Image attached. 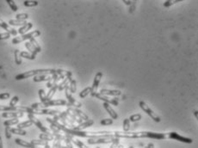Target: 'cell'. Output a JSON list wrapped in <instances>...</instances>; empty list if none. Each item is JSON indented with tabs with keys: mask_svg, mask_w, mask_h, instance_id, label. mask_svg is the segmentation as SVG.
<instances>
[{
	"mask_svg": "<svg viewBox=\"0 0 198 148\" xmlns=\"http://www.w3.org/2000/svg\"><path fill=\"white\" fill-rule=\"evenodd\" d=\"M114 136L117 138H126V139H139V138H149L155 140H167L166 133H155L149 131H140V132H129V131H114Z\"/></svg>",
	"mask_w": 198,
	"mask_h": 148,
	"instance_id": "1",
	"label": "cell"
},
{
	"mask_svg": "<svg viewBox=\"0 0 198 148\" xmlns=\"http://www.w3.org/2000/svg\"><path fill=\"white\" fill-rule=\"evenodd\" d=\"M57 70L56 69H35V70H31V71H28L25 72L18 74L16 76V80H22L30 78V77H34L35 75H39V74H54L56 73Z\"/></svg>",
	"mask_w": 198,
	"mask_h": 148,
	"instance_id": "2",
	"label": "cell"
},
{
	"mask_svg": "<svg viewBox=\"0 0 198 148\" xmlns=\"http://www.w3.org/2000/svg\"><path fill=\"white\" fill-rule=\"evenodd\" d=\"M87 143L90 145H96V144H108V143H119L120 138L116 137H97L88 138Z\"/></svg>",
	"mask_w": 198,
	"mask_h": 148,
	"instance_id": "3",
	"label": "cell"
},
{
	"mask_svg": "<svg viewBox=\"0 0 198 148\" xmlns=\"http://www.w3.org/2000/svg\"><path fill=\"white\" fill-rule=\"evenodd\" d=\"M139 105L140 107V109H142V110L144 111L145 113L147 115V116H149L151 117V119H153V121L155 122H160L161 119L160 117L157 114H156L154 111L152 109H151L149 106L147 105L145 102L143 101H140L139 103Z\"/></svg>",
	"mask_w": 198,
	"mask_h": 148,
	"instance_id": "4",
	"label": "cell"
},
{
	"mask_svg": "<svg viewBox=\"0 0 198 148\" xmlns=\"http://www.w3.org/2000/svg\"><path fill=\"white\" fill-rule=\"evenodd\" d=\"M41 35V31L40 30H35V31L31 32V33H29V34H24V35H22V36H18L14 38L12 40V43L13 44H18V43L22 42H24V41H27L29 40L30 38H35Z\"/></svg>",
	"mask_w": 198,
	"mask_h": 148,
	"instance_id": "5",
	"label": "cell"
},
{
	"mask_svg": "<svg viewBox=\"0 0 198 148\" xmlns=\"http://www.w3.org/2000/svg\"><path fill=\"white\" fill-rule=\"evenodd\" d=\"M90 94H91L92 97L97 98L98 100L105 102V103H108L112 104V105L118 106V98H109V97L107 96L102 95V94H101V93H97V92H95V93H90Z\"/></svg>",
	"mask_w": 198,
	"mask_h": 148,
	"instance_id": "6",
	"label": "cell"
},
{
	"mask_svg": "<svg viewBox=\"0 0 198 148\" xmlns=\"http://www.w3.org/2000/svg\"><path fill=\"white\" fill-rule=\"evenodd\" d=\"M166 138H167V140H168V139H170V140H177V141L187 143V144H190V143L193 142L192 139L181 136L180 134H178V133L176 132L166 133Z\"/></svg>",
	"mask_w": 198,
	"mask_h": 148,
	"instance_id": "7",
	"label": "cell"
},
{
	"mask_svg": "<svg viewBox=\"0 0 198 148\" xmlns=\"http://www.w3.org/2000/svg\"><path fill=\"white\" fill-rule=\"evenodd\" d=\"M65 97H66V99L68 100L69 102V103L72 106H73V107H76V108H81V106H82V103H79V101H77L72 96V92L70 91L69 90V86L67 85L65 88Z\"/></svg>",
	"mask_w": 198,
	"mask_h": 148,
	"instance_id": "8",
	"label": "cell"
},
{
	"mask_svg": "<svg viewBox=\"0 0 198 148\" xmlns=\"http://www.w3.org/2000/svg\"><path fill=\"white\" fill-rule=\"evenodd\" d=\"M28 118L33 122V124H35L36 127L43 133H50V131L48 130V128L46 127H44L42 125V123L40 122L39 120H38L36 117L35 116V115L34 114H28Z\"/></svg>",
	"mask_w": 198,
	"mask_h": 148,
	"instance_id": "9",
	"label": "cell"
},
{
	"mask_svg": "<svg viewBox=\"0 0 198 148\" xmlns=\"http://www.w3.org/2000/svg\"><path fill=\"white\" fill-rule=\"evenodd\" d=\"M67 109L70 110L72 114H74L76 116H78L79 118H80L82 120H84V121H86V120H88L89 119V117L88 116L85 114L84 112L82 110H80L79 108H76V107H73V106H70L67 108Z\"/></svg>",
	"mask_w": 198,
	"mask_h": 148,
	"instance_id": "10",
	"label": "cell"
},
{
	"mask_svg": "<svg viewBox=\"0 0 198 148\" xmlns=\"http://www.w3.org/2000/svg\"><path fill=\"white\" fill-rule=\"evenodd\" d=\"M102 78V73L101 72H96V74L95 75V78H94V80H93L92 86H91V93L97 92V89H98V87H99V85H100V82H101Z\"/></svg>",
	"mask_w": 198,
	"mask_h": 148,
	"instance_id": "11",
	"label": "cell"
},
{
	"mask_svg": "<svg viewBox=\"0 0 198 148\" xmlns=\"http://www.w3.org/2000/svg\"><path fill=\"white\" fill-rule=\"evenodd\" d=\"M24 113L21 111H5L2 114L4 118H20L23 116Z\"/></svg>",
	"mask_w": 198,
	"mask_h": 148,
	"instance_id": "12",
	"label": "cell"
},
{
	"mask_svg": "<svg viewBox=\"0 0 198 148\" xmlns=\"http://www.w3.org/2000/svg\"><path fill=\"white\" fill-rule=\"evenodd\" d=\"M59 113V110L55 109H48L47 108L45 109H35V115H49V116H55Z\"/></svg>",
	"mask_w": 198,
	"mask_h": 148,
	"instance_id": "13",
	"label": "cell"
},
{
	"mask_svg": "<svg viewBox=\"0 0 198 148\" xmlns=\"http://www.w3.org/2000/svg\"><path fill=\"white\" fill-rule=\"evenodd\" d=\"M93 124H94V121L91 120V119H88V120H86V122H83L79 123V124H78V126H75L72 129H75V130H84V129H86L87 127L92 126Z\"/></svg>",
	"mask_w": 198,
	"mask_h": 148,
	"instance_id": "14",
	"label": "cell"
},
{
	"mask_svg": "<svg viewBox=\"0 0 198 148\" xmlns=\"http://www.w3.org/2000/svg\"><path fill=\"white\" fill-rule=\"evenodd\" d=\"M35 78L33 79L34 82H44V81H49L50 79H52L53 76L52 74H39V75H35L34 76Z\"/></svg>",
	"mask_w": 198,
	"mask_h": 148,
	"instance_id": "15",
	"label": "cell"
},
{
	"mask_svg": "<svg viewBox=\"0 0 198 148\" xmlns=\"http://www.w3.org/2000/svg\"><path fill=\"white\" fill-rule=\"evenodd\" d=\"M103 108L106 109V111L108 112V114L110 116V117L112 118L113 120H116V119H118L117 113L113 109V108L109 105V103H105V102H104V103H103Z\"/></svg>",
	"mask_w": 198,
	"mask_h": 148,
	"instance_id": "16",
	"label": "cell"
},
{
	"mask_svg": "<svg viewBox=\"0 0 198 148\" xmlns=\"http://www.w3.org/2000/svg\"><path fill=\"white\" fill-rule=\"evenodd\" d=\"M0 27H1V28H3L5 30H6V32L10 33V34H11V35H17V33H18V32L16 31V29H14L11 28V27L7 24V22H5L4 21V20H2L1 18H0Z\"/></svg>",
	"mask_w": 198,
	"mask_h": 148,
	"instance_id": "17",
	"label": "cell"
},
{
	"mask_svg": "<svg viewBox=\"0 0 198 148\" xmlns=\"http://www.w3.org/2000/svg\"><path fill=\"white\" fill-rule=\"evenodd\" d=\"M100 93L105 96H118L122 95V91L118 90H109V89H102L100 90Z\"/></svg>",
	"mask_w": 198,
	"mask_h": 148,
	"instance_id": "18",
	"label": "cell"
},
{
	"mask_svg": "<svg viewBox=\"0 0 198 148\" xmlns=\"http://www.w3.org/2000/svg\"><path fill=\"white\" fill-rule=\"evenodd\" d=\"M72 79V75L66 76L64 79H63V81H62L59 85H58V90H59V91H62L63 90H65V88L69 85L70 81Z\"/></svg>",
	"mask_w": 198,
	"mask_h": 148,
	"instance_id": "19",
	"label": "cell"
},
{
	"mask_svg": "<svg viewBox=\"0 0 198 148\" xmlns=\"http://www.w3.org/2000/svg\"><path fill=\"white\" fill-rule=\"evenodd\" d=\"M15 142L17 144V145H19V146H24V147H29V148H34L35 147V146H34L33 144L29 142H27V141H25V140H22L21 139H16L15 140Z\"/></svg>",
	"mask_w": 198,
	"mask_h": 148,
	"instance_id": "20",
	"label": "cell"
},
{
	"mask_svg": "<svg viewBox=\"0 0 198 148\" xmlns=\"http://www.w3.org/2000/svg\"><path fill=\"white\" fill-rule=\"evenodd\" d=\"M33 27V23L32 22H26L24 25H22V27H21L18 30V33L20 35H24L26 32H28L31 28Z\"/></svg>",
	"mask_w": 198,
	"mask_h": 148,
	"instance_id": "21",
	"label": "cell"
},
{
	"mask_svg": "<svg viewBox=\"0 0 198 148\" xmlns=\"http://www.w3.org/2000/svg\"><path fill=\"white\" fill-rule=\"evenodd\" d=\"M39 138L41 140H47V141H51V140H54V137L53 135V133H41L39 135Z\"/></svg>",
	"mask_w": 198,
	"mask_h": 148,
	"instance_id": "22",
	"label": "cell"
},
{
	"mask_svg": "<svg viewBox=\"0 0 198 148\" xmlns=\"http://www.w3.org/2000/svg\"><path fill=\"white\" fill-rule=\"evenodd\" d=\"M58 90V84H56V85H54V86H52L51 88H50V90L48 91V93L46 95V97H47V100H51L52 98H53V96L55 94V92L57 91Z\"/></svg>",
	"mask_w": 198,
	"mask_h": 148,
	"instance_id": "23",
	"label": "cell"
},
{
	"mask_svg": "<svg viewBox=\"0 0 198 148\" xmlns=\"http://www.w3.org/2000/svg\"><path fill=\"white\" fill-rule=\"evenodd\" d=\"M48 141H47V140H32L31 141H30V143L31 144H33L34 146H44L45 147L47 148H49L50 147V146L48 144Z\"/></svg>",
	"mask_w": 198,
	"mask_h": 148,
	"instance_id": "24",
	"label": "cell"
},
{
	"mask_svg": "<svg viewBox=\"0 0 198 148\" xmlns=\"http://www.w3.org/2000/svg\"><path fill=\"white\" fill-rule=\"evenodd\" d=\"M29 42L31 43L32 47L37 53H41V52H42V48H41V46L39 45V43L36 42L35 38H34V37H33V38H30V39H29Z\"/></svg>",
	"mask_w": 198,
	"mask_h": 148,
	"instance_id": "25",
	"label": "cell"
},
{
	"mask_svg": "<svg viewBox=\"0 0 198 148\" xmlns=\"http://www.w3.org/2000/svg\"><path fill=\"white\" fill-rule=\"evenodd\" d=\"M11 133H14V134H18V135H22V136H24L26 135L27 132L25 130H23L22 128H11Z\"/></svg>",
	"mask_w": 198,
	"mask_h": 148,
	"instance_id": "26",
	"label": "cell"
},
{
	"mask_svg": "<svg viewBox=\"0 0 198 148\" xmlns=\"http://www.w3.org/2000/svg\"><path fill=\"white\" fill-rule=\"evenodd\" d=\"M27 22H25V20H10L9 21V24L13 25V26H22L26 23Z\"/></svg>",
	"mask_w": 198,
	"mask_h": 148,
	"instance_id": "27",
	"label": "cell"
},
{
	"mask_svg": "<svg viewBox=\"0 0 198 148\" xmlns=\"http://www.w3.org/2000/svg\"><path fill=\"white\" fill-rule=\"evenodd\" d=\"M39 2L36 0H25L23 2V5L26 6V7H35V6H37Z\"/></svg>",
	"mask_w": 198,
	"mask_h": 148,
	"instance_id": "28",
	"label": "cell"
},
{
	"mask_svg": "<svg viewBox=\"0 0 198 148\" xmlns=\"http://www.w3.org/2000/svg\"><path fill=\"white\" fill-rule=\"evenodd\" d=\"M91 92V87H87V88H86V89H84L82 91H80V93L79 94V96L80 98H86V96L89 95Z\"/></svg>",
	"mask_w": 198,
	"mask_h": 148,
	"instance_id": "29",
	"label": "cell"
},
{
	"mask_svg": "<svg viewBox=\"0 0 198 148\" xmlns=\"http://www.w3.org/2000/svg\"><path fill=\"white\" fill-rule=\"evenodd\" d=\"M17 123H19V120L18 118H11L8 121H5L4 122V125L5 126H13V125H16Z\"/></svg>",
	"mask_w": 198,
	"mask_h": 148,
	"instance_id": "30",
	"label": "cell"
},
{
	"mask_svg": "<svg viewBox=\"0 0 198 148\" xmlns=\"http://www.w3.org/2000/svg\"><path fill=\"white\" fill-rule=\"evenodd\" d=\"M69 90L72 93H75L77 91V82L75 79H72L70 81L69 83Z\"/></svg>",
	"mask_w": 198,
	"mask_h": 148,
	"instance_id": "31",
	"label": "cell"
},
{
	"mask_svg": "<svg viewBox=\"0 0 198 148\" xmlns=\"http://www.w3.org/2000/svg\"><path fill=\"white\" fill-rule=\"evenodd\" d=\"M33 122L29 120V121H26V122H21V123H17V127L18 128H25V127H29L30 126H32Z\"/></svg>",
	"mask_w": 198,
	"mask_h": 148,
	"instance_id": "32",
	"label": "cell"
},
{
	"mask_svg": "<svg viewBox=\"0 0 198 148\" xmlns=\"http://www.w3.org/2000/svg\"><path fill=\"white\" fill-rule=\"evenodd\" d=\"M20 56H21V57H22V58L30 59V60H33V59H35V56H34L33 54L28 53V52H25V51H23V52H20Z\"/></svg>",
	"mask_w": 198,
	"mask_h": 148,
	"instance_id": "33",
	"label": "cell"
},
{
	"mask_svg": "<svg viewBox=\"0 0 198 148\" xmlns=\"http://www.w3.org/2000/svg\"><path fill=\"white\" fill-rule=\"evenodd\" d=\"M25 47L27 48L28 50L29 51V53L33 54L34 56H36V54H37V52L34 49V48L32 47V45H31V43L29 42H25Z\"/></svg>",
	"mask_w": 198,
	"mask_h": 148,
	"instance_id": "34",
	"label": "cell"
},
{
	"mask_svg": "<svg viewBox=\"0 0 198 148\" xmlns=\"http://www.w3.org/2000/svg\"><path fill=\"white\" fill-rule=\"evenodd\" d=\"M141 119H142V116L140 114H134V115L130 116V117H129V121L132 122H139Z\"/></svg>",
	"mask_w": 198,
	"mask_h": 148,
	"instance_id": "35",
	"label": "cell"
},
{
	"mask_svg": "<svg viewBox=\"0 0 198 148\" xmlns=\"http://www.w3.org/2000/svg\"><path fill=\"white\" fill-rule=\"evenodd\" d=\"M182 1H183V0H166V2L164 3V7L168 8V7L173 5H175V4H177V3L182 2Z\"/></svg>",
	"mask_w": 198,
	"mask_h": 148,
	"instance_id": "36",
	"label": "cell"
},
{
	"mask_svg": "<svg viewBox=\"0 0 198 148\" xmlns=\"http://www.w3.org/2000/svg\"><path fill=\"white\" fill-rule=\"evenodd\" d=\"M71 141L72 142V144L73 145H75V146H77L78 147H83V148H86L87 147L86 145L84 144L83 142H81L79 140H76V139H74V137L72 138V140H71Z\"/></svg>",
	"mask_w": 198,
	"mask_h": 148,
	"instance_id": "37",
	"label": "cell"
},
{
	"mask_svg": "<svg viewBox=\"0 0 198 148\" xmlns=\"http://www.w3.org/2000/svg\"><path fill=\"white\" fill-rule=\"evenodd\" d=\"M15 62L16 65H21L22 64V57L20 56V51L18 49L15 50Z\"/></svg>",
	"mask_w": 198,
	"mask_h": 148,
	"instance_id": "38",
	"label": "cell"
},
{
	"mask_svg": "<svg viewBox=\"0 0 198 148\" xmlns=\"http://www.w3.org/2000/svg\"><path fill=\"white\" fill-rule=\"evenodd\" d=\"M122 129L123 131H129V129H130V121H129V118L124 119L122 124Z\"/></svg>",
	"mask_w": 198,
	"mask_h": 148,
	"instance_id": "39",
	"label": "cell"
},
{
	"mask_svg": "<svg viewBox=\"0 0 198 148\" xmlns=\"http://www.w3.org/2000/svg\"><path fill=\"white\" fill-rule=\"evenodd\" d=\"M38 94H39V97H40V99H41V102L42 103H45V102H47V97H46V93H45V91L43 89H40L39 91H38Z\"/></svg>",
	"mask_w": 198,
	"mask_h": 148,
	"instance_id": "40",
	"label": "cell"
},
{
	"mask_svg": "<svg viewBox=\"0 0 198 148\" xmlns=\"http://www.w3.org/2000/svg\"><path fill=\"white\" fill-rule=\"evenodd\" d=\"M6 2H7V4L9 5L10 8H11L12 11H17V10H18V7H17V5H16V3L14 2V0H6Z\"/></svg>",
	"mask_w": 198,
	"mask_h": 148,
	"instance_id": "41",
	"label": "cell"
},
{
	"mask_svg": "<svg viewBox=\"0 0 198 148\" xmlns=\"http://www.w3.org/2000/svg\"><path fill=\"white\" fill-rule=\"evenodd\" d=\"M113 119L112 118H107V119H102V121L100 122V124L102 126H109L113 124Z\"/></svg>",
	"mask_w": 198,
	"mask_h": 148,
	"instance_id": "42",
	"label": "cell"
},
{
	"mask_svg": "<svg viewBox=\"0 0 198 148\" xmlns=\"http://www.w3.org/2000/svg\"><path fill=\"white\" fill-rule=\"evenodd\" d=\"M29 18V15L27 13H21V14H17L16 16V19L17 20H26Z\"/></svg>",
	"mask_w": 198,
	"mask_h": 148,
	"instance_id": "43",
	"label": "cell"
},
{
	"mask_svg": "<svg viewBox=\"0 0 198 148\" xmlns=\"http://www.w3.org/2000/svg\"><path fill=\"white\" fill-rule=\"evenodd\" d=\"M18 101H19V97L17 96H13L12 98H11V102H10V103H9V106H12V107H15L16 106V103H18Z\"/></svg>",
	"mask_w": 198,
	"mask_h": 148,
	"instance_id": "44",
	"label": "cell"
},
{
	"mask_svg": "<svg viewBox=\"0 0 198 148\" xmlns=\"http://www.w3.org/2000/svg\"><path fill=\"white\" fill-rule=\"evenodd\" d=\"M137 1H138V0H131L130 10H129V12H130V13H133L134 10H135V8H136V4H137Z\"/></svg>",
	"mask_w": 198,
	"mask_h": 148,
	"instance_id": "45",
	"label": "cell"
},
{
	"mask_svg": "<svg viewBox=\"0 0 198 148\" xmlns=\"http://www.w3.org/2000/svg\"><path fill=\"white\" fill-rule=\"evenodd\" d=\"M11 37V34L5 32V33H0V40H7Z\"/></svg>",
	"mask_w": 198,
	"mask_h": 148,
	"instance_id": "46",
	"label": "cell"
},
{
	"mask_svg": "<svg viewBox=\"0 0 198 148\" xmlns=\"http://www.w3.org/2000/svg\"><path fill=\"white\" fill-rule=\"evenodd\" d=\"M5 137L8 140H10L11 138V132L10 126H5Z\"/></svg>",
	"mask_w": 198,
	"mask_h": 148,
	"instance_id": "47",
	"label": "cell"
},
{
	"mask_svg": "<svg viewBox=\"0 0 198 148\" xmlns=\"http://www.w3.org/2000/svg\"><path fill=\"white\" fill-rule=\"evenodd\" d=\"M10 93H2L0 94V100H6V99H9L10 98Z\"/></svg>",
	"mask_w": 198,
	"mask_h": 148,
	"instance_id": "48",
	"label": "cell"
},
{
	"mask_svg": "<svg viewBox=\"0 0 198 148\" xmlns=\"http://www.w3.org/2000/svg\"><path fill=\"white\" fill-rule=\"evenodd\" d=\"M56 141L54 143V147H62V145H61V143H60V140H55Z\"/></svg>",
	"mask_w": 198,
	"mask_h": 148,
	"instance_id": "49",
	"label": "cell"
},
{
	"mask_svg": "<svg viewBox=\"0 0 198 148\" xmlns=\"http://www.w3.org/2000/svg\"><path fill=\"white\" fill-rule=\"evenodd\" d=\"M122 2H124V4L126 5L130 6V5H131V0H122Z\"/></svg>",
	"mask_w": 198,
	"mask_h": 148,
	"instance_id": "50",
	"label": "cell"
},
{
	"mask_svg": "<svg viewBox=\"0 0 198 148\" xmlns=\"http://www.w3.org/2000/svg\"><path fill=\"white\" fill-rule=\"evenodd\" d=\"M194 115H195L196 118H198V111L197 110L194 111Z\"/></svg>",
	"mask_w": 198,
	"mask_h": 148,
	"instance_id": "51",
	"label": "cell"
},
{
	"mask_svg": "<svg viewBox=\"0 0 198 148\" xmlns=\"http://www.w3.org/2000/svg\"><path fill=\"white\" fill-rule=\"evenodd\" d=\"M146 147H150V148H153V147H154V145H153V144H148V145H147V146H146Z\"/></svg>",
	"mask_w": 198,
	"mask_h": 148,
	"instance_id": "52",
	"label": "cell"
},
{
	"mask_svg": "<svg viewBox=\"0 0 198 148\" xmlns=\"http://www.w3.org/2000/svg\"><path fill=\"white\" fill-rule=\"evenodd\" d=\"M3 141H2V138L0 137V148H3Z\"/></svg>",
	"mask_w": 198,
	"mask_h": 148,
	"instance_id": "53",
	"label": "cell"
}]
</instances>
